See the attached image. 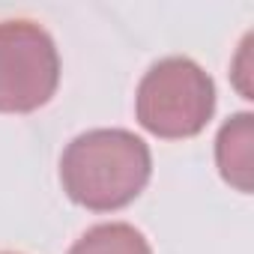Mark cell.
I'll use <instances>...</instances> for the list:
<instances>
[{
  "instance_id": "3",
  "label": "cell",
  "mask_w": 254,
  "mask_h": 254,
  "mask_svg": "<svg viewBox=\"0 0 254 254\" xmlns=\"http://www.w3.org/2000/svg\"><path fill=\"white\" fill-rule=\"evenodd\" d=\"M60 84V54L51 33L27 18L0 21V111L30 114L51 102Z\"/></svg>"
},
{
  "instance_id": "4",
  "label": "cell",
  "mask_w": 254,
  "mask_h": 254,
  "mask_svg": "<svg viewBox=\"0 0 254 254\" xmlns=\"http://www.w3.org/2000/svg\"><path fill=\"white\" fill-rule=\"evenodd\" d=\"M251 114H236L221 126L215 141V159L221 177L242 194L251 191Z\"/></svg>"
},
{
  "instance_id": "2",
  "label": "cell",
  "mask_w": 254,
  "mask_h": 254,
  "mask_svg": "<svg viewBox=\"0 0 254 254\" xmlns=\"http://www.w3.org/2000/svg\"><path fill=\"white\" fill-rule=\"evenodd\" d=\"M215 111L212 78L189 57H165L138 84L135 114L147 132L165 141L194 138Z\"/></svg>"
},
{
  "instance_id": "5",
  "label": "cell",
  "mask_w": 254,
  "mask_h": 254,
  "mask_svg": "<svg viewBox=\"0 0 254 254\" xmlns=\"http://www.w3.org/2000/svg\"><path fill=\"white\" fill-rule=\"evenodd\" d=\"M69 254H153V248L138 227L126 221H111L90 227L69 248Z\"/></svg>"
},
{
  "instance_id": "1",
  "label": "cell",
  "mask_w": 254,
  "mask_h": 254,
  "mask_svg": "<svg viewBox=\"0 0 254 254\" xmlns=\"http://www.w3.org/2000/svg\"><path fill=\"white\" fill-rule=\"evenodd\" d=\"M150 147L129 129H90L78 135L60 159L63 191L93 212L129 206L150 183Z\"/></svg>"
},
{
  "instance_id": "6",
  "label": "cell",
  "mask_w": 254,
  "mask_h": 254,
  "mask_svg": "<svg viewBox=\"0 0 254 254\" xmlns=\"http://www.w3.org/2000/svg\"><path fill=\"white\" fill-rule=\"evenodd\" d=\"M0 254H12V251H0Z\"/></svg>"
}]
</instances>
